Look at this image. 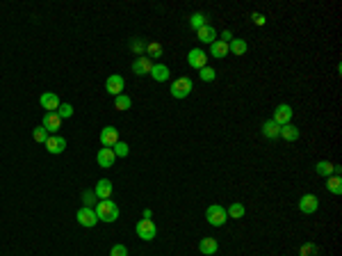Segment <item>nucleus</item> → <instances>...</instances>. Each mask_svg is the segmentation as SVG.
Returning a JSON list of instances; mask_svg holds the SVG:
<instances>
[{"instance_id":"1","label":"nucleus","mask_w":342,"mask_h":256,"mask_svg":"<svg viewBox=\"0 0 342 256\" xmlns=\"http://www.w3.org/2000/svg\"><path fill=\"white\" fill-rule=\"evenodd\" d=\"M93 211H96L98 222H107V224H112V222H117V219H119V206L114 204L112 199H100L98 204L93 206Z\"/></svg>"},{"instance_id":"3","label":"nucleus","mask_w":342,"mask_h":256,"mask_svg":"<svg viewBox=\"0 0 342 256\" xmlns=\"http://www.w3.org/2000/svg\"><path fill=\"white\" fill-rule=\"evenodd\" d=\"M205 219H208L212 226H224L226 222H228V213H226L224 206L212 204V206H208V211H205Z\"/></svg>"},{"instance_id":"37","label":"nucleus","mask_w":342,"mask_h":256,"mask_svg":"<svg viewBox=\"0 0 342 256\" xmlns=\"http://www.w3.org/2000/svg\"><path fill=\"white\" fill-rule=\"evenodd\" d=\"M132 50H135L137 55L142 57L144 53H146V44H142V41H139V39H135V41H132Z\"/></svg>"},{"instance_id":"32","label":"nucleus","mask_w":342,"mask_h":256,"mask_svg":"<svg viewBox=\"0 0 342 256\" xmlns=\"http://www.w3.org/2000/svg\"><path fill=\"white\" fill-rule=\"evenodd\" d=\"M189 25H192V30H199V28H203V25H205V14H201V12L192 14V19H189Z\"/></svg>"},{"instance_id":"30","label":"nucleus","mask_w":342,"mask_h":256,"mask_svg":"<svg viewBox=\"0 0 342 256\" xmlns=\"http://www.w3.org/2000/svg\"><path fill=\"white\" fill-rule=\"evenodd\" d=\"M32 138L37 140V142H41V144H46V140L50 138V133L46 131L44 126H37V128H34V131H32Z\"/></svg>"},{"instance_id":"27","label":"nucleus","mask_w":342,"mask_h":256,"mask_svg":"<svg viewBox=\"0 0 342 256\" xmlns=\"http://www.w3.org/2000/svg\"><path fill=\"white\" fill-rule=\"evenodd\" d=\"M226 213H228V219H240V218H244L247 208H244L240 201H235V204H230V208Z\"/></svg>"},{"instance_id":"13","label":"nucleus","mask_w":342,"mask_h":256,"mask_svg":"<svg viewBox=\"0 0 342 256\" xmlns=\"http://www.w3.org/2000/svg\"><path fill=\"white\" fill-rule=\"evenodd\" d=\"M151 69H153V60L146 55L137 57L135 62H132V73L135 75H146V73H151Z\"/></svg>"},{"instance_id":"23","label":"nucleus","mask_w":342,"mask_h":256,"mask_svg":"<svg viewBox=\"0 0 342 256\" xmlns=\"http://www.w3.org/2000/svg\"><path fill=\"white\" fill-rule=\"evenodd\" d=\"M326 190H329L331 194H342V179L340 174H333L326 179Z\"/></svg>"},{"instance_id":"4","label":"nucleus","mask_w":342,"mask_h":256,"mask_svg":"<svg viewBox=\"0 0 342 256\" xmlns=\"http://www.w3.org/2000/svg\"><path fill=\"white\" fill-rule=\"evenodd\" d=\"M135 231H137V236L142 238V240H153L155 238V233H157V229H155V224H153V219H139L137 222V226H135Z\"/></svg>"},{"instance_id":"12","label":"nucleus","mask_w":342,"mask_h":256,"mask_svg":"<svg viewBox=\"0 0 342 256\" xmlns=\"http://www.w3.org/2000/svg\"><path fill=\"white\" fill-rule=\"evenodd\" d=\"M117 142H119V131L114 126H105V128L100 131V144L107 146V149H112Z\"/></svg>"},{"instance_id":"28","label":"nucleus","mask_w":342,"mask_h":256,"mask_svg":"<svg viewBox=\"0 0 342 256\" xmlns=\"http://www.w3.org/2000/svg\"><path fill=\"white\" fill-rule=\"evenodd\" d=\"M162 53H164L162 44H157V41H151V44H146V53H144V55L151 57V60H155V57H160Z\"/></svg>"},{"instance_id":"15","label":"nucleus","mask_w":342,"mask_h":256,"mask_svg":"<svg viewBox=\"0 0 342 256\" xmlns=\"http://www.w3.org/2000/svg\"><path fill=\"white\" fill-rule=\"evenodd\" d=\"M96 160H98V165H100L103 169H107V167H112V165H114L117 156H114V151H112V149H107V146H100L98 153H96Z\"/></svg>"},{"instance_id":"19","label":"nucleus","mask_w":342,"mask_h":256,"mask_svg":"<svg viewBox=\"0 0 342 256\" xmlns=\"http://www.w3.org/2000/svg\"><path fill=\"white\" fill-rule=\"evenodd\" d=\"M199 250H201V254H205V256H212V254H217V250H219V243H217V240H215V238H201Z\"/></svg>"},{"instance_id":"34","label":"nucleus","mask_w":342,"mask_h":256,"mask_svg":"<svg viewBox=\"0 0 342 256\" xmlns=\"http://www.w3.org/2000/svg\"><path fill=\"white\" fill-rule=\"evenodd\" d=\"M73 114V106H68V103H60V108H57V117L60 119H68Z\"/></svg>"},{"instance_id":"26","label":"nucleus","mask_w":342,"mask_h":256,"mask_svg":"<svg viewBox=\"0 0 342 256\" xmlns=\"http://www.w3.org/2000/svg\"><path fill=\"white\" fill-rule=\"evenodd\" d=\"M132 101L130 96H125V94H119V96H114V108H117L119 112H125V110H130Z\"/></svg>"},{"instance_id":"7","label":"nucleus","mask_w":342,"mask_h":256,"mask_svg":"<svg viewBox=\"0 0 342 256\" xmlns=\"http://www.w3.org/2000/svg\"><path fill=\"white\" fill-rule=\"evenodd\" d=\"M124 87H125V80H124V75H119V73H112L105 80V89H107L110 96H119V94H124Z\"/></svg>"},{"instance_id":"29","label":"nucleus","mask_w":342,"mask_h":256,"mask_svg":"<svg viewBox=\"0 0 342 256\" xmlns=\"http://www.w3.org/2000/svg\"><path fill=\"white\" fill-rule=\"evenodd\" d=\"M199 75H201V80H203V82H212L215 78H217V71L212 69V67H208V64H205L203 69H199Z\"/></svg>"},{"instance_id":"20","label":"nucleus","mask_w":342,"mask_h":256,"mask_svg":"<svg viewBox=\"0 0 342 256\" xmlns=\"http://www.w3.org/2000/svg\"><path fill=\"white\" fill-rule=\"evenodd\" d=\"M279 133H280V126L276 124V121H272V119H267L265 124H262V135L267 140H276L279 138Z\"/></svg>"},{"instance_id":"14","label":"nucleus","mask_w":342,"mask_h":256,"mask_svg":"<svg viewBox=\"0 0 342 256\" xmlns=\"http://www.w3.org/2000/svg\"><path fill=\"white\" fill-rule=\"evenodd\" d=\"M196 39H199L201 44H215V41H217V30H215L212 25L205 23L203 28L196 30Z\"/></svg>"},{"instance_id":"33","label":"nucleus","mask_w":342,"mask_h":256,"mask_svg":"<svg viewBox=\"0 0 342 256\" xmlns=\"http://www.w3.org/2000/svg\"><path fill=\"white\" fill-rule=\"evenodd\" d=\"M82 201H85V206H87V208H93L96 204H98V197H96V192L87 190V192L82 194Z\"/></svg>"},{"instance_id":"8","label":"nucleus","mask_w":342,"mask_h":256,"mask_svg":"<svg viewBox=\"0 0 342 256\" xmlns=\"http://www.w3.org/2000/svg\"><path fill=\"white\" fill-rule=\"evenodd\" d=\"M39 103H41V108H44L46 112H57V108H60V96H57L55 92H46L39 96Z\"/></svg>"},{"instance_id":"9","label":"nucleus","mask_w":342,"mask_h":256,"mask_svg":"<svg viewBox=\"0 0 342 256\" xmlns=\"http://www.w3.org/2000/svg\"><path fill=\"white\" fill-rule=\"evenodd\" d=\"M205 62H208V55H205L201 48H192L189 53H187V64H189L192 69H196V71L203 69Z\"/></svg>"},{"instance_id":"5","label":"nucleus","mask_w":342,"mask_h":256,"mask_svg":"<svg viewBox=\"0 0 342 256\" xmlns=\"http://www.w3.org/2000/svg\"><path fill=\"white\" fill-rule=\"evenodd\" d=\"M75 219H78V224L80 226H87V229H92V226L98 224L96 211H93V208H87V206H82L80 211L75 213Z\"/></svg>"},{"instance_id":"38","label":"nucleus","mask_w":342,"mask_h":256,"mask_svg":"<svg viewBox=\"0 0 342 256\" xmlns=\"http://www.w3.org/2000/svg\"><path fill=\"white\" fill-rule=\"evenodd\" d=\"M251 19H253V23H255V25H265V23H267V19H265L262 14H253Z\"/></svg>"},{"instance_id":"16","label":"nucleus","mask_w":342,"mask_h":256,"mask_svg":"<svg viewBox=\"0 0 342 256\" xmlns=\"http://www.w3.org/2000/svg\"><path fill=\"white\" fill-rule=\"evenodd\" d=\"M41 126H44L48 133H57L62 128V119L57 117V112H46L44 119H41Z\"/></svg>"},{"instance_id":"18","label":"nucleus","mask_w":342,"mask_h":256,"mask_svg":"<svg viewBox=\"0 0 342 256\" xmlns=\"http://www.w3.org/2000/svg\"><path fill=\"white\" fill-rule=\"evenodd\" d=\"M279 138H283V140H285V142H297V140H299V128L292 124V121H290V124L280 126Z\"/></svg>"},{"instance_id":"22","label":"nucleus","mask_w":342,"mask_h":256,"mask_svg":"<svg viewBox=\"0 0 342 256\" xmlns=\"http://www.w3.org/2000/svg\"><path fill=\"white\" fill-rule=\"evenodd\" d=\"M151 75H153V80L157 82H164L169 80V67H164V64H153V69H151Z\"/></svg>"},{"instance_id":"35","label":"nucleus","mask_w":342,"mask_h":256,"mask_svg":"<svg viewBox=\"0 0 342 256\" xmlns=\"http://www.w3.org/2000/svg\"><path fill=\"white\" fill-rule=\"evenodd\" d=\"M315 252H317V247L312 243H304L301 250H299V256H315Z\"/></svg>"},{"instance_id":"21","label":"nucleus","mask_w":342,"mask_h":256,"mask_svg":"<svg viewBox=\"0 0 342 256\" xmlns=\"http://www.w3.org/2000/svg\"><path fill=\"white\" fill-rule=\"evenodd\" d=\"M315 172H317L319 176H324V179H329V176L336 174V165L329 163V160H319V163L315 165Z\"/></svg>"},{"instance_id":"31","label":"nucleus","mask_w":342,"mask_h":256,"mask_svg":"<svg viewBox=\"0 0 342 256\" xmlns=\"http://www.w3.org/2000/svg\"><path fill=\"white\" fill-rule=\"evenodd\" d=\"M112 151H114V156L117 158H125L130 149H128V142H121V140H119V142L112 146Z\"/></svg>"},{"instance_id":"24","label":"nucleus","mask_w":342,"mask_h":256,"mask_svg":"<svg viewBox=\"0 0 342 256\" xmlns=\"http://www.w3.org/2000/svg\"><path fill=\"white\" fill-rule=\"evenodd\" d=\"M210 55L217 57V60H221V57L228 55V44H224V41H215V44H210Z\"/></svg>"},{"instance_id":"17","label":"nucleus","mask_w":342,"mask_h":256,"mask_svg":"<svg viewBox=\"0 0 342 256\" xmlns=\"http://www.w3.org/2000/svg\"><path fill=\"white\" fill-rule=\"evenodd\" d=\"M112 183H110V179H100L98 183H96V190H93V192H96V197H98V199H110V197H112Z\"/></svg>"},{"instance_id":"11","label":"nucleus","mask_w":342,"mask_h":256,"mask_svg":"<svg viewBox=\"0 0 342 256\" xmlns=\"http://www.w3.org/2000/svg\"><path fill=\"white\" fill-rule=\"evenodd\" d=\"M46 149H48V153H53V156H60V153H64V149H66V140L60 138V135H50V138L46 140Z\"/></svg>"},{"instance_id":"2","label":"nucleus","mask_w":342,"mask_h":256,"mask_svg":"<svg viewBox=\"0 0 342 256\" xmlns=\"http://www.w3.org/2000/svg\"><path fill=\"white\" fill-rule=\"evenodd\" d=\"M192 89H194L192 78H187V75H181V78H176V80L171 82L169 92H171V96H174V99H187V96L192 94Z\"/></svg>"},{"instance_id":"10","label":"nucleus","mask_w":342,"mask_h":256,"mask_svg":"<svg viewBox=\"0 0 342 256\" xmlns=\"http://www.w3.org/2000/svg\"><path fill=\"white\" fill-rule=\"evenodd\" d=\"M319 208V199L315 197V194H304L301 199H299V211L306 213V215H311V213H315Z\"/></svg>"},{"instance_id":"36","label":"nucleus","mask_w":342,"mask_h":256,"mask_svg":"<svg viewBox=\"0 0 342 256\" xmlns=\"http://www.w3.org/2000/svg\"><path fill=\"white\" fill-rule=\"evenodd\" d=\"M110 256H128V247L125 245H114L110 250Z\"/></svg>"},{"instance_id":"6","label":"nucleus","mask_w":342,"mask_h":256,"mask_svg":"<svg viewBox=\"0 0 342 256\" xmlns=\"http://www.w3.org/2000/svg\"><path fill=\"white\" fill-rule=\"evenodd\" d=\"M272 121H276L279 126H285L292 121V106H287V103H280V106L274 108V117Z\"/></svg>"},{"instance_id":"25","label":"nucleus","mask_w":342,"mask_h":256,"mask_svg":"<svg viewBox=\"0 0 342 256\" xmlns=\"http://www.w3.org/2000/svg\"><path fill=\"white\" fill-rule=\"evenodd\" d=\"M247 50H249V46H247L244 39H233L228 44V53H233V55H244Z\"/></svg>"}]
</instances>
